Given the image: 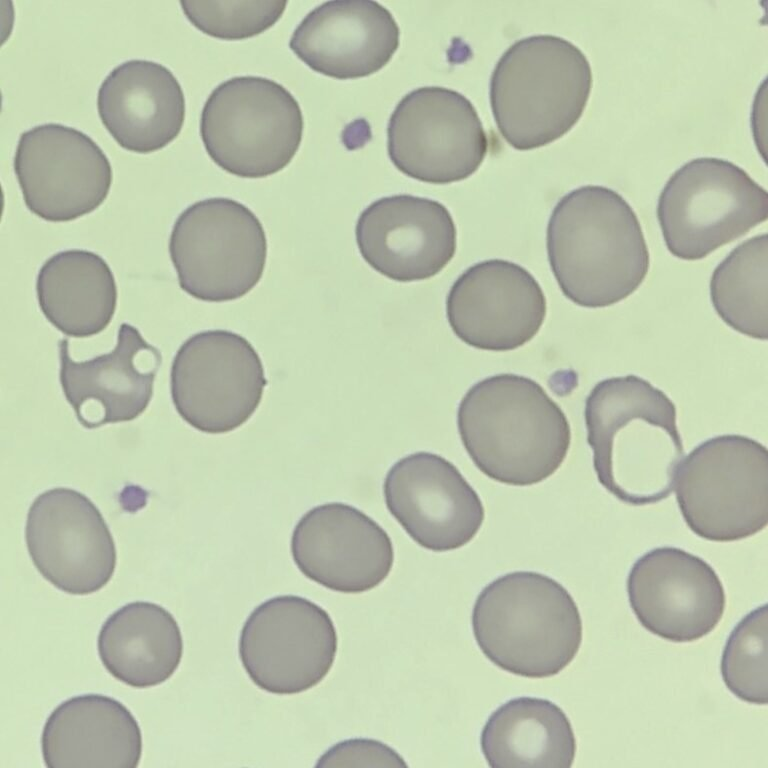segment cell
Here are the masks:
<instances>
[{
  "instance_id": "1",
  "label": "cell",
  "mask_w": 768,
  "mask_h": 768,
  "mask_svg": "<svg viewBox=\"0 0 768 768\" xmlns=\"http://www.w3.org/2000/svg\"><path fill=\"white\" fill-rule=\"evenodd\" d=\"M587 441L599 483L634 506L666 499L684 456L676 407L636 375L598 382L586 398Z\"/></svg>"
},
{
  "instance_id": "2",
  "label": "cell",
  "mask_w": 768,
  "mask_h": 768,
  "mask_svg": "<svg viewBox=\"0 0 768 768\" xmlns=\"http://www.w3.org/2000/svg\"><path fill=\"white\" fill-rule=\"evenodd\" d=\"M546 246L562 293L582 307L622 301L637 290L649 269L636 213L605 186H581L557 202L548 221Z\"/></svg>"
},
{
  "instance_id": "3",
  "label": "cell",
  "mask_w": 768,
  "mask_h": 768,
  "mask_svg": "<svg viewBox=\"0 0 768 768\" xmlns=\"http://www.w3.org/2000/svg\"><path fill=\"white\" fill-rule=\"evenodd\" d=\"M457 425L476 467L508 485H533L551 476L571 442L560 406L539 383L511 373L474 384L459 404Z\"/></svg>"
},
{
  "instance_id": "4",
  "label": "cell",
  "mask_w": 768,
  "mask_h": 768,
  "mask_svg": "<svg viewBox=\"0 0 768 768\" xmlns=\"http://www.w3.org/2000/svg\"><path fill=\"white\" fill-rule=\"evenodd\" d=\"M471 621L483 654L522 677L558 674L582 642V620L570 593L556 580L533 571L511 572L485 586L475 600Z\"/></svg>"
},
{
  "instance_id": "5",
  "label": "cell",
  "mask_w": 768,
  "mask_h": 768,
  "mask_svg": "<svg viewBox=\"0 0 768 768\" xmlns=\"http://www.w3.org/2000/svg\"><path fill=\"white\" fill-rule=\"evenodd\" d=\"M592 88L586 55L550 34L513 43L496 63L490 103L498 130L515 149L545 146L578 122Z\"/></svg>"
},
{
  "instance_id": "6",
  "label": "cell",
  "mask_w": 768,
  "mask_h": 768,
  "mask_svg": "<svg viewBox=\"0 0 768 768\" xmlns=\"http://www.w3.org/2000/svg\"><path fill=\"white\" fill-rule=\"evenodd\" d=\"M674 486L682 517L697 536L731 542L768 522V452L738 434L710 438L679 463Z\"/></svg>"
},
{
  "instance_id": "7",
  "label": "cell",
  "mask_w": 768,
  "mask_h": 768,
  "mask_svg": "<svg viewBox=\"0 0 768 768\" xmlns=\"http://www.w3.org/2000/svg\"><path fill=\"white\" fill-rule=\"evenodd\" d=\"M303 134V116L292 94L259 76H237L208 96L200 135L210 158L242 178H263L286 167Z\"/></svg>"
},
{
  "instance_id": "8",
  "label": "cell",
  "mask_w": 768,
  "mask_h": 768,
  "mask_svg": "<svg viewBox=\"0 0 768 768\" xmlns=\"http://www.w3.org/2000/svg\"><path fill=\"white\" fill-rule=\"evenodd\" d=\"M768 195L738 165L700 157L678 168L663 187L657 218L669 252L699 260L766 221Z\"/></svg>"
},
{
  "instance_id": "9",
  "label": "cell",
  "mask_w": 768,
  "mask_h": 768,
  "mask_svg": "<svg viewBox=\"0 0 768 768\" xmlns=\"http://www.w3.org/2000/svg\"><path fill=\"white\" fill-rule=\"evenodd\" d=\"M169 254L180 288L208 302L238 299L262 277L267 241L261 222L229 198L197 201L176 219Z\"/></svg>"
},
{
  "instance_id": "10",
  "label": "cell",
  "mask_w": 768,
  "mask_h": 768,
  "mask_svg": "<svg viewBox=\"0 0 768 768\" xmlns=\"http://www.w3.org/2000/svg\"><path fill=\"white\" fill-rule=\"evenodd\" d=\"M266 384L254 347L228 330L190 336L171 366L176 411L190 426L209 434L227 433L244 424L260 404Z\"/></svg>"
},
{
  "instance_id": "11",
  "label": "cell",
  "mask_w": 768,
  "mask_h": 768,
  "mask_svg": "<svg viewBox=\"0 0 768 768\" xmlns=\"http://www.w3.org/2000/svg\"><path fill=\"white\" fill-rule=\"evenodd\" d=\"M488 148L478 113L461 93L439 86L412 90L396 105L387 127V150L403 174L447 184L472 175Z\"/></svg>"
},
{
  "instance_id": "12",
  "label": "cell",
  "mask_w": 768,
  "mask_h": 768,
  "mask_svg": "<svg viewBox=\"0 0 768 768\" xmlns=\"http://www.w3.org/2000/svg\"><path fill=\"white\" fill-rule=\"evenodd\" d=\"M238 652L257 687L277 695L297 694L316 686L332 668L336 628L318 604L301 596L279 595L250 613Z\"/></svg>"
},
{
  "instance_id": "13",
  "label": "cell",
  "mask_w": 768,
  "mask_h": 768,
  "mask_svg": "<svg viewBox=\"0 0 768 768\" xmlns=\"http://www.w3.org/2000/svg\"><path fill=\"white\" fill-rule=\"evenodd\" d=\"M13 167L27 208L51 222L71 221L94 211L112 183L111 164L97 143L59 123L23 132Z\"/></svg>"
},
{
  "instance_id": "14",
  "label": "cell",
  "mask_w": 768,
  "mask_h": 768,
  "mask_svg": "<svg viewBox=\"0 0 768 768\" xmlns=\"http://www.w3.org/2000/svg\"><path fill=\"white\" fill-rule=\"evenodd\" d=\"M25 538L37 570L65 593H94L115 571L112 534L94 503L74 489L38 495L28 511Z\"/></svg>"
},
{
  "instance_id": "15",
  "label": "cell",
  "mask_w": 768,
  "mask_h": 768,
  "mask_svg": "<svg viewBox=\"0 0 768 768\" xmlns=\"http://www.w3.org/2000/svg\"><path fill=\"white\" fill-rule=\"evenodd\" d=\"M630 606L649 632L677 643L709 634L726 604L722 582L702 558L657 547L638 558L627 578Z\"/></svg>"
},
{
  "instance_id": "16",
  "label": "cell",
  "mask_w": 768,
  "mask_h": 768,
  "mask_svg": "<svg viewBox=\"0 0 768 768\" xmlns=\"http://www.w3.org/2000/svg\"><path fill=\"white\" fill-rule=\"evenodd\" d=\"M446 315L464 343L488 351H510L529 342L546 316L541 286L524 267L489 259L467 268L451 286Z\"/></svg>"
},
{
  "instance_id": "17",
  "label": "cell",
  "mask_w": 768,
  "mask_h": 768,
  "mask_svg": "<svg viewBox=\"0 0 768 768\" xmlns=\"http://www.w3.org/2000/svg\"><path fill=\"white\" fill-rule=\"evenodd\" d=\"M386 506L406 533L435 552L470 542L484 520L482 502L459 470L430 452L398 460L383 485Z\"/></svg>"
},
{
  "instance_id": "18",
  "label": "cell",
  "mask_w": 768,
  "mask_h": 768,
  "mask_svg": "<svg viewBox=\"0 0 768 768\" xmlns=\"http://www.w3.org/2000/svg\"><path fill=\"white\" fill-rule=\"evenodd\" d=\"M290 548L305 577L346 594L378 586L394 561L392 541L384 529L344 503H325L306 512L293 530Z\"/></svg>"
},
{
  "instance_id": "19",
  "label": "cell",
  "mask_w": 768,
  "mask_h": 768,
  "mask_svg": "<svg viewBox=\"0 0 768 768\" xmlns=\"http://www.w3.org/2000/svg\"><path fill=\"white\" fill-rule=\"evenodd\" d=\"M356 243L378 273L398 282L438 274L456 251V227L440 202L414 195L382 197L359 215Z\"/></svg>"
},
{
  "instance_id": "20",
  "label": "cell",
  "mask_w": 768,
  "mask_h": 768,
  "mask_svg": "<svg viewBox=\"0 0 768 768\" xmlns=\"http://www.w3.org/2000/svg\"><path fill=\"white\" fill-rule=\"evenodd\" d=\"M58 347L63 394L84 427L131 421L146 410L162 356L136 327L122 323L114 349L89 360L75 361L67 339Z\"/></svg>"
},
{
  "instance_id": "21",
  "label": "cell",
  "mask_w": 768,
  "mask_h": 768,
  "mask_svg": "<svg viewBox=\"0 0 768 768\" xmlns=\"http://www.w3.org/2000/svg\"><path fill=\"white\" fill-rule=\"evenodd\" d=\"M399 27L372 0H332L310 11L289 46L312 70L336 79L368 76L384 67L399 46Z\"/></svg>"
},
{
  "instance_id": "22",
  "label": "cell",
  "mask_w": 768,
  "mask_h": 768,
  "mask_svg": "<svg viewBox=\"0 0 768 768\" xmlns=\"http://www.w3.org/2000/svg\"><path fill=\"white\" fill-rule=\"evenodd\" d=\"M99 117L114 140L135 153H151L173 141L185 118V98L164 65L131 59L116 66L97 95Z\"/></svg>"
},
{
  "instance_id": "23",
  "label": "cell",
  "mask_w": 768,
  "mask_h": 768,
  "mask_svg": "<svg viewBox=\"0 0 768 768\" xmlns=\"http://www.w3.org/2000/svg\"><path fill=\"white\" fill-rule=\"evenodd\" d=\"M41 750L49 768H135L142 755V734L120 701L82 694L51 712L43 727Z\"/></svg>"
},
{
  "instance_id": "24",
  "label": "cell",
  "mask_w": 768,
  "mask_h": 768,
  "mask_svg": "<svg viewBox=\"0 0 768 768\" xmlns=\"http://www.w3.org/2000/svg\"><path fill=\"white\" fill-rule=\"evenodd\" d=\"M98 654L106 670L134 688L170 678L183 654L180 628L162 606L135 601L117 609L101 626Z\"/></svg>"
},
{
  "instance_id": "25",
  "label": "cell",
  "mask_w": 768,
  "mask_h": 768,
  "mask_svg": "<svg viewBox=\"0 0 768 768\" xmlns=\"http://www.w3.org/2000/svg\"><path fill=\"white\" fill-rule=\"evenodd\" d=\"M39 307L63 334L85 338L102 332L117 305V286L107 262L82 249L60 251L47 259L36 279Z\"/></svg>"
},
{
  "instance_id": "26",
  "label": "cell",
  "mask_w": 768,
  "mask_h": 768,
  "mask_svg": "<svg viewBox=\"0 0 768 768\" xmlns=\"http://www.w3.org/2000/svg\"><path fill=\"white\" fill-rule=\"evenodd\" d=\"M490 767L572 766L576 739L563 710L550 700L517 697L498 707L480 737Z\"/></svg>"
},
{
  "instance_id": "27",
  "label": "cell",
  "mask_w": 768,
  "mask_h": 768,
  "mask_svg": "<svg viewBox=\"0 0 768 768\" xmlns=\"http://www.w3.org/2000/svg\"><path fill=\"white\" fill-rule=\"evenodd\" d=\"M767 234L754 236L734 248L715 268L710 296L715 311L732 329L766 340Z\"/></svg>"
},
{
  "instance_id": "28",
  "label": "cell",
  "mask_w": 768,
  "mask_h": 768,
  "mask_svg": "<svg viewBox=\"0 0 768 768\" xmlns=\"http://www.w3.org/2000/svg\"><path fill=\"white\" fill-rule=\"evenodd\" d=\"M767 624L765 603L738 622L721 658V676L729 691L757 705L768 701Z\"/></svg>"
},
{
  "instance_id": "29",
  "label": "cell",
  "mask_w": 768,
  "mask_h": 768,
  "mask_svg": "<svg viewBox=\"0 0 768 768\" xmlns=\"http://www.w3.org/2000/svg\"><path fill=\"white\" fill-rule=\"evenodd\" d=\"M180 5L187 19L203 33L224 40H240L272 27L281 18L287 2L182 0Z\"/></svg>"
},
{
  "instance_id": "30",
  "label": "cell",
  "mask_w": 768,
  "mask_h": 768,
  "mask_svg": "<svg viewBox=\"0 0 768 768\" xmlns=\"http://www.w3.org/2000/svg\"><path fill=\"white\" fill-rule=\"evenodd\" d=\"M316 767H407L404 759L386 744L367 738L338 742L324 752Z\"/></svg>"
}]
</instances>
